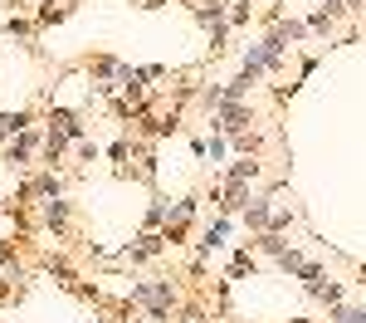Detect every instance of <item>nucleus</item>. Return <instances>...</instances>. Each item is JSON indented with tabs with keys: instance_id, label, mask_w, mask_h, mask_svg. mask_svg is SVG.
<instances>
[{
	"instance_id": "nucleus-1",
	"label": "nucleus",
	"mask_w": 366,
	"mask_h": 323,
	"mask_svg": "<svg viewBox=\"0 0 366 323\" xmlns=\"http://www.w3.org/2000/svg\"><path fill=\"white\" fill-rule=\"evenodd\" d=\"M132 304H142V309H147L157 323H166V319H171V309H176V284H171V279L132 284Z\"/></svg>"
},
{
	"instance_id": "nucleus-2",
	"label": "nucleus",
	"mask_w": 366,
	"mask_h": 323,
	"mask_svg": "<svg viewBox=\"0 0 366 323\" xmlns=\"http://www.w3.org/2000/svg\"><path fill=\"white\" fill-rule=\"evenodd\" d=\"M249 127H254L249 103H225L220 113H210V132H220V137H244Z\"/></svg>"
},
{
	"instance_id": "nucleus-3",
	"label": "nucleus",
	"mask_w": 366,
	"mask_h": 323,
	"mask_svg": "<svg viewBox=\"0 0 366 323\" xmlns=\"http://www.w3.org/2000/svg\"><path fill=\"white\" fill-rule=\"evenodd\" d=\"M39 147H44V137H39V132L30 127V132H20V137H10V142H5L0 152H5V162H10V167H25V162H30V157H34Z\"/></svg>"
},
{
	"instance_id": "nucleus-4",
	"label": "nucleus",
	"mask_w": 366,
	"mask_h": 323,
	"mask_svg": "<svg viewBox=\"0 0 366 323\" xmlns=\"http://www.w3.org/2000/svg\"><path fill=\"white\" fill-rule=\"evenodd\" d=\"M274 201H278V186L269 191V196H249V206H244V225H249L254 235L269 230V220H274Z\"/></svg>"
},
{
	"instance_id": "nucleus-5",
	"label": "nucleus",
	"mask_w": 366,
	"mask_h": 323,
	"mask_svg": "<svg viewBox=\"0 0 366 323\" xmlns=\"http://www.w3.org/2000/svg\"><path fill=\"white\" fill-rule=\"evenodd\" d=\"M230 225H235V215H215V220H210V230L200 235L195 255H200V260H210V255H215V250H220V245L230 240Z\"/></svg>"
},
{
	"instance_id": "nucleus-6",
	"label": "nucleus",
	"mask_w": 366,
	"mask_h": 323,
	"mask_svg": "<svg viewBox=\"0 0 366 323\" xmlns=\"http://www.w3.org/2000/svg\"><path fill=\"white\" fill-rule=\"evenodd\" d=\"M162 250H166V235H162V230H147V235H137V245H127L122 255H127L132 265H142V260H157Z\"/></svg>"
},
{
	"instance_id": "nucleus-7",
	"label": "nucleus",
	"mask_w": 366,
	"mask_h": 323,
	"mask_svg": "<svg viewBox=\"0 0 366 323\" xmlns=\"http://www.w3.org/2000/svg\"><path fill=\"white\" fill-rule=\"evenodd\" d=\"M259 172H264L259 157H240V162L225 172V182H230V186H249V182H259Z\"/></svg>"
},
{
	"instance_id": "nucleus-8",
	"label": "nucleus",
	"mask_w": 366,
	"mask_h": 323,
	"mask_svg": "<svg viewBox=\"0 0 366 323\" xmlns=\"http://www.w3.org/2000/svg\"><path fill=\"white\" fill-rule=\"evenodd\" d=\"M39 206H44V225H49L54 235H64V230H69V201H64V196H54V201H39Z\"/></svg>"
},
{
	"instance_id": "nucleus-9",
	"label": "nucleus",
	"mask_w": 366,
	"mask_h": 323,
	"mask_svg": "<svg viewBox=\"0 0 366 323\" xmlns=\"http://www.w3.org/2000/svg\"><path fill=\"white\" fill-rule=\"evenodd\" d=\"M308 294H313V299H322L327 309H337V304H342V284H332V279H318V284H308Z\"/></svg>"
},
{
	"instance_id": "nucleus-10",
	"label": "nucleus",
	"mask_w": 366,
	"mask_h": 323,
	"mask_svg": "<svg viewBox=\"0 0 366 323\" xmlns=\"http://www.w3.org/2000/svg\"><path fill=\"white\" fill-rule=\"evenodd\" d=\"M74 15V5H64V0H54V5H44L39 15H34V25L44 30V25H59V20H69Z\"/></svg>"
},
{
	"instance_id": "nucleus-11",
	"label": "nucleus",
	"mask_w": 366,
	"mask_h": 323,
	"mask_svg": "<svg viewBox=\"0 0 366 323\" xmlns=\"http://www.w3.org/2000/svg\"><path fill=\"white\" fill-rule=\"evenodd\" d=\"M274 260H278V270H283V274H303V265H308V260H303L293 245H288V250H278Z\"/></svg>"
},
{
	"instance_id": "nucleus-12",
	"label": "nucleus",
	"mask_w": 366,
	"mask_h": 323,
	"mask_svg": "<svg viewBox=\"0 0 366 323\" xmlns=\"http://www.w3.org/2000/svg\"><path fill=\"white\" fill-rule=\"evenodd\" d=\"M200 108H205V113H220V108H225V89H220V84H205V89H200Z\"/></svg>"
},
{
	"instance_id": "nucleus-13",
	"label": "nucleus",
	"mask_w": 366,
	"mask_h": 323,
	"mask_svg": "<svg viewBox=\"0 0 366 323\" xmlns=\"http://www.w3.org/2000/svg\"><path fill=\"white\" fill-rule=\"evenodd\" d=\"M225 152H230V137L210 132V142H205V157H210V162H225Z\"/></svg>"
},
{
	"instance_id": "nucleus-14",
	"label": "nucleus",
	"mask_w": 366,
	"mask_h": 323,
	"mask_svg": "<svg viewBox=\"0 0 366 323\" xmlns=\"http://www.w3.org/2000/svg\"><path fill=\"white\" fill-rule=\"evenodd\" d=\"M308 34H332V15H327V10L308 15Z\"/></svg>"
},
{
	"instance_id": "nucleus-15",
	"label": "nucleus",
	"mask_w": 366,
	"mask_h": 323,
	"mask_svg": "<svg viewBox=\"0 0 366 323\" xmlns=\"http://www.w3.org/2000/svg\"><path fill=\"white\" fill-rule=\"evenodd\" d=\"M244 270H254V255H249V250H240V255L230 260V274H225V279H240Z\"/></svg>"
},
{
	"instance_id": "nucleus-16",
	"label": "nucleus",
	"mask_w": 366,
	"mask_h": 323,
	"mask_svg": "<svg viewBox=\"0 0 366 323\" xmlns=\"http://www.w3.org/2000/svg\"><path fill=\"white\" fill-rule=\"evenodd\" d=\"M332 319H337V323H366V309H347V304H337Z\"/></svg>"
},
{
	"instance_id": "nucleus-17",
	"label": "nucleus",
	"mask_w": 366,
	"mask_h": 323,
	"mask_svg": "<svg viewBox=\"0 0 366 323\" xmlns=\"http://www.w3.org/2000/svg\"><path fill=\"white\" fill-rule=\"evenodd\" d=\"M5 34H20V39H34V25H30V20H5Z\"/></svg>"
},
{
	"instance_id": "nucleus-18",
	"label": "nucleus",
	"mask_w": 366,
	"mask_h": 323,
	"mask_svg": "<svg viewBox=\"0 0 366 323\" xmlns=\"http://www.w3.org/2000/svg\"><path fill=\"white\" fill-rule=\"evenodd\" d=\"M127 152H132V147H127V137H117V142H112V147H107V157H112V162H117V167H122V162H127Z\"/></svg>"
},
{
	"instance_id": "nucleus-19",
	"label": "nucleus",
	"mask_w": 366,
	"mask_h": 323,
	"mask_svg": "<svg viewBox=\"0 0 366 323\" xmlns=\"http://www.w3.org/2000/svg\"><path fill=\"white\" fill-rule=\"evenodd\" d=\"M79 157H84V162H98V157H103V147H98V142H89V137H84V142H79Z\"/></svg>"
},
{
	"instance_id": "nucleus-20",
	"label": "nucleus",
	"mask_w": 366,
	"mask_h": 323,
	"mask_svg": "<svg viewBox=\"0 0 366 323\" xmlns=\"http://www.w3.org/2000/svg\"><path fill=\"white\" fill-rule=\"evenodd\" d=\"M288 323H313V319H288Z\"/></svg>"
},
{
	"instance_id": "nucleus-21",
	"label": "nucleus",
	"mask_w": 366,
	"mask_h": 323,
	"mask_svg": "<svg viewBox=\"0 0 366 323\" xmlns=\"http://www.w3.org/2000/svg\"><path fill=\"white\" fill-rule=\"evenodd\" d=\"M274 5H278V0H274Z\"/></svg>"
}]
</instances>
